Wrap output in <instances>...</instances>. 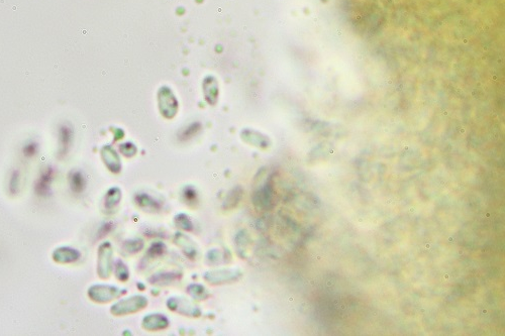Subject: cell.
I'll list each match as a JSON object with an SVG mask.
<instances>
[{"label":"cell","instance_id":"cell-1","mask_svg":"<svg viewBox=\"0 0 505 336\" xmlns=\"http://www.w3.org/2000/svg\"><path fill=\"white\" fill-rule=\"evenodd\" d=\"M147 305V297H145L143 295H133L130 296V297L122 299L114 303L110 308V312L115 316H125L128 314L130 315L145 309Z\"/></svg>","mask_w":505,"mask_h":336},{"label":"cell","instance_id":"cell-2","mask_svg":"<svg viewBox=\"0 0 505 336\" xmlns=\"http://www.w3.org/2000/svg\"><path fill=\"white\" fill-rule=\"evenodd\" d=\"M243 273L239 269H219L208 271L203 275V279L211 285H222L239 281Z\"/></svg>","mask_w":505,"mask_h":336},{"label":"cell","instance_id":"cell-3","mask_svg":"<svg viewBox=\"0 0 505 336\" xmlns=\"http://www.w3.org/2000/svg\"><path fill=\"white\" fill-rule=\"evenodd\" d=\"M113 270V250L109 242L102 243L98 247L97 274L101 279H108Z\"/></svg>","mask_w":505,"mask_h":336},{"label":"cell","instance_id":"cell-4","mask_svg":"<svg viewBox=\"0 0 505 336\" xmlns=\"http://www.w3.org/2000/svg\"><path fill=\"white\" fill-rule=\"evenodd\" d=\"M122 295V290L115 286L97 284L88 289V297L96 303H108Z\"/></svg>","mask_w":505,"mask_h":336},{"label":"cell","instance_id":"cell-5","mask_svg":"<svg viewBox=\"0 0 505 336\" xmlns=\"http://www.w3.org/2000/svg\"><path fill=\"white\" fill-rule=\"evenodd\" d=\"M166 304L169 310L183 316L199 317L201 315V310L197 305L183 297H171L167 300Z\"/></svg>","mask_w":505,"mask_h":336},{"label":"cell","instance_id":"cell-6","mask_svg":"<svg viewBox=\"0 0 505 336\" xmlns=\"http://www.w3.org/2000/svg\"><path fill=\"white\" fill-rule=\"evenodd\" d=\"M170 320L167 316L160 313L146 315L142 321V327L147 331H161L169 327Z\"/></svg>","mask_w":505,"mask_h":336},{"label":"cell","instance_id":"cell-7","mask_svg":"<svg viewBox=\"0 0 505 336\" xmlns=\"http://www.w3.org/2000/svg\"><path fill=\"white\" fill-rule=\"evenodd\" d=\"M273 191L270 185L258 189L252 197V202L254 207L258 210H267L273 205Z\"/></svg>","mask_w":505,"mask_h":336},{"label":"cell","instance_id":"cell-8","mask_svg":"<svg viewBox=\"0 0 505 336\" xmlns=\"http://www.w3.org/2000/svg\"><path fill=\"white\" fill-rule=\"evenodd\" d=\"M54 174L55 171L52 167H47L43 170L40 177L35 182L34 191L36 195L41 197H48L51 195V185L54 179Z\"/></svg>","mask_w":505,"mask_h":336},{"label":"cell","instance_id":"cell-9","mask_svg":"<svg viewBox=\"0 0 505 336\" xmlns=\"http://www.w3.org/2000/svg\"><path fill=\"white\" fill-rule=\"evenodd\" d=\"M81 258V252L74 247L61 246L58 247L53 252V260L58 264H73L79 261Z\"/></svg>","mask_w":505,"mask_h":336},{"label":"cell","instance_id":"cell-10","mask_svg":"<svg viewBox=\"0 0 505 336\" xmlns=\"http://www.w3.org/2000/svg\"><path fill=\"white\" fill-rule=\"evenodd\" d=\"M174 243L178 247L181 248L183 253L187 256L188 259H190V260H195L196 259L197 253H198V249H197L196 244H194V242L190 239L189 236H187V235H185V234H183L181 232L175 233V235H174Z\"/></svg>","mask_w":505,"mask_h":336},{"label":"cell","instance_id":"cell-11","mask_svg":"<svg viewBox=\"0 0 505 336\" xmlns=\"http://www.w3.org/2000/svg\"><path fill=\"white\" fill-rule=\"evenodd\" d=\"M134 202L143 211L154 213L162 209V203L147 193H138L134 197Z\"/></svg>","mask_w":505,"mask_h":336},{"label":"cell","instance_id":"cell-12","mask_svg":"<svg viewBox=\"0 0 505 336\" xmlns=\"http://www.w3.org/2000/svg\"><path fill=\"white\" fill-rule=\"evenodd\" d=\"M182 278V274L178 271H165L154 274L149 278V282L153 285L158 286H168L174 284L175 282H179Z\"/></svg>","mask_w":505,"mask_h":336},{"label":"cell","instance_id":"cell-13","mask_svg":"<svg viewBox=\"0 0 505 336\" xmlns=\"http://www.w3.org/2000/svg\"><path fill=\"white\" fill-rule=\"evenodd\" d=\"M166 251H167V246L164 243H162V242L154 243L151 244V246L147 250L142 263H145V267H146V265L149 264L150 262L158 260L159 258H162V256L166 253Z\"/></svg>","mask_w":505,"mask_h":336},{"label":"cell","instance_id":"cell-14","mask_svg":"<svg viewBox=\"0 0 505 336\" xmlns=\"http://www.w3.org/2000/svg\"><path fill=\"white\" fill-rule=\"evenodd\" d=\"M122 198H123L122 191L119 188L109 189L104 196V202H103L104 209L106 211L112 212L113 210L116 209V207L120 205Z\"/></svg>","mask_w":505,"mask_h":336},{"label":"cell","instance_id":"cell-15","mask_svg":"<svg viewBox=\"0 0 505 336\" xmlns=\"http://www.w3.org/2000/svg\"><path fill=\"white\" fill-rule=\"evenodd\" d=\"M72 138H73V131L72 128L66 124L61 125L59 129V144H60V150L59 153L62 155H65L72 144Z\"/></svg>","mask_w":505,"mask_h":336},{"label":"cell","instance_id":"cell-16","mask_svg":"<svg viewBox=\"0 0 505 336\" xmlns=\"http://www.w3.org/2000/svg\"><path fill=\"white\" fill-rule=\"evenodd\" d=\"M69 184L71 190L76 193L80 194L86 188V179L82 172L80 171H71L69 174Z\"/></svg>","mask_w":505,"mask_h":336},{"label":"cell","instance_id":"cell-17","mask_svg":"<svg viewBox=\"0 0 505 336\" xmlns=\"http://www.w3.org/2000/svg\"><path fill=\"white\" fill-rule=\"evenodd\" d=\"M243 197V190L240 187H237L229 191L226 195L224 201L222 202V209L224 210H232L235 209L241 202Z\"/></svg>","mask_w":505,"mask_h":336},{"label":"cell","instance_id":"cell-18","mask_svg":"<svg viewBox=\"0 0 505 336\" xmlns=\"http://www.w3.org/2000/svg\"><path fill=\"white\" fill-rule=\"evenodd\" d=\"M187 293L190 297L195 301H204L209 298L208 290L200 284H190L187 286Z\"/></svg>","mask_w":505,"mask_h":336},{"label":"cell","instance_id":"cell-19","mask_svg":"<svg viewBox=\"0 0 505 336\" xmlns=\"http://www.w3.org/2000/svg\"><path fill=\"white\" fill-rule=\"evenodd\" d=\"M237 252L241 256V258H246V254L248 251V247L251 244V239L246 230H241L235 239Z\"/></svg>","mask_w":505,"mask_h":336},{"label":"cell","instance_id":"cell-20","mask_svg":"<svg viewBox=\"0 0 505 336\" xmlns=\"http://www.w3.org/2000/svg\"><path fill=\"white\" fill-rule=\"evenodd\" d=\"M102 156H103V160L106 163L107 167L110 169V171H112V172L120 171L121 164H120L119 156L116 155L115 152L112 151L111 148H109V147L104 148L102 150Z\"/></svg>","mask_w":505,"mask_h":336},{"label":"cell","instance_id":"cell-21","mask_svg":"<svg viewBox=\"0 0 505 336\" xmlns=\"http://www.w3.org/2000/svg\"><path fill=\"white\" fill-rule=\"evenodd\" d=\"M145 247V243L140 237H134V239H129L124 242L122 248L123 251L126 254H134L137 252H140Z\"/></svg>","mask_w":505,"mask_h":336},{"label":"cell","instance_id":"cell-22","mask_svg":"<svg viewBox=\"0 0 505 336\" xmlns=\"http://www.w3.org/2000/svg\"><path fill=\"white\" fill-rule=\"evenodd\" d=\"M112 271L114 273L115 278L121 282H126L129 279V270L122 260H118L114 262Z\"/></svg>","mask_w":505,"mask_h":336},{"label":"cell","instance_id":"cell-23","mask_svg":"<svg viewBox=\"0 0 505 336\" xmlns=\"http://www.w3.org/2000/svg\"><path fill=\"white\" fill-rule=\"evenodd\" d=\"M174 223L178 228H180L183 231L190 232L194 229L193 221L191 220L190 217L185 213H179L174 217Z\"/></svg>","mask_w":505,"mask_h":336},{"label":"cell","instance_id":"cell-24","mask_svg":"<svg viewBox=\"0 0 505 336\" xmlns=\"http://www.w3.org/2000/svg\"><path fill=\"white\" fill-rule=\"evenodd\" d=\"M205 260L207 265L217 266L223 260V253L220 249H210L206 253Z\"/></svg>","mask_w":505,"mask_h":336},{"label":"cell","instance_id":"cell-25","mask_svg":"<svg viewBox=\"0 0 505 336\" xmlns=\"http://www.w3.org/2000/svg\"><path fill=\"white\" fill-rule=\"evenodd\" d=\"M182 196H183V199H184L185 203L188 206H194L197 203L198 195H197L196 190L193 187H186L183 191Z\"/></svg>","mask_w":505,"mask_h":336},{"label":"cell","instance_id":"cell-26","mask_svg":"<svg viewBox=\"0 0 505 336\" xmlns=\"http://www.w3.org/2000/svg\"><path fill=\"white\" fill-rule=\"evenodd\" d=\"M113 228H114V224H113L112 222H105V223H103V224L99 227V229L97 230V232H96V236H95V240H96V241H100V240H102L104 236L108 235V234L113 230Z\"/></svg>","mask_w":505,"mask_h":336},{"label":"cell","instance_id":"cell-27","mask_svg":"<svg viewBox=\"0 0 505 336\" xmlns=\"http://www.w3.org/2000/svg\"><path fill=\"white\" fill-rule=\"evenodd\" d=\"M19 189V173L18 171H14L11 175L9 181V192L11 194H16Z\"/></svg>","mask_w":505,"mask_h":336},{"label":"cell","instance_id":"cell-28","mask_svg":"<svg viewBox=\"0 0 505 336\" xmlns=\"http://www.w3.org/2000/svg\"><path fill=\"white\" fill-rule=\"evenodd\" d=\"M37 150H38V147H37V144L34 143V142H30L29 144H27L25 147H24V154L28 157H32L33 155L36 154L37 153Z\"/></svg>","mask_w":505,"mask_h":336},{"label":"cell","instance_id":"cell-29","mask_svg":"<svg viewBox=\"0 0 505 336\" xmlns=\"http://www.w3.org/2000/svg\"><path fill=\"white\" fill-rule=\"evenodd\" d=\"M138 287H139V288H141V289H144V288H145V286H142V284H138Z\"/></svg>","mask_w":505,"mask_h":336},{"label":"cell","instance_id":"cell-30","mask_svg":"<svg viewBox=\"0 0 505 336\" xmlns=\"http://www.w3.org/2000/svg\"><path fill=\"white\" fill-rule=\"evenodd\" d=\"M425 246H426V248H430V247H431V244H426Z\"/></svg>","mask_w":505,"mask_h":336}]
</instances>
